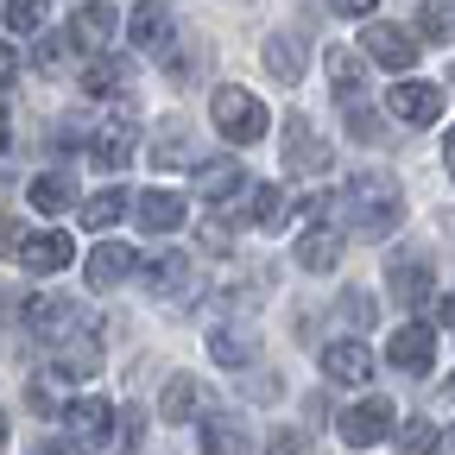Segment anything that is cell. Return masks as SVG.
Here are the masks:
<instances>
[{
	"mask_svg": "<svg viewBox=\"0 0 455 455\" xmlns=\"http://www.w3.org/2000/svg\"><path fill=\"white\" fill-rule=\"evenodd\" d=\"M341 215H348L361 235H392L398 221H405V196H398L392 178H355L348 190H341Z\"/></svg>",
	"mask_w": 455,
	"mask_h": 455,
	"instance_id": "cell-1",
	"label": "cell"
},
{
	"mask_svg": "<svg viewBox=\"0 0 455 455\" xmlns=\"http://www.w3.org/2000/svg\"><path fill=\"white\" fill-rule=\"evenodd\" d=\"M209 121H215V133H221V140H235V146H253V140H266L272 114H266V101H259L253 89H235V83H221V89L209 95Z\"/></svg>",
	"mask_w": 455,
	"mask_h": 455,
	"instance_id": "cell-2",
	"label": "cell"
},
{
	"mask_svg": "<svg viewBox=\"0 0 455 455\" xmlns=\"http://www.w3.org/2000/svg\"><path fill=\"white\" fill-rule=\"evenodd\" d=\"M386 361H392L398 373H430V367H436V329H430V323L392 329V335H386Z\"/></svg>",
	"mask_w": 455,
	"mask_h": 455,
	"instance_id": "cell-3",
	"label": "cell"
},
{
	"mask_svg": "<svg viewBox=\"0 0 455 455\" xmlns=\"http://www.w3.org/2000/svg\"><path fill=\"white\" fill-rule=\"evenodd\" d=\"M392 405L386 398H361L355 411H341V443H355V449H373V443H386L392 436Z\"/></svg>",
	"mask_w": 455,
	"mask_h": 455,
	"instance_id": "cell-4",
	"label": "cell"
},
{
	"mask_svg": "<svg viewBox=\"0 0 455 455\" xmlns=\"http://www.w3.org/2000/svg\"><path fill=\"white\" fill-rule=\"evenodd\" d=\"M361 51L373 57V64H386V70H411V64H418V44H411V32H398L392 20H373V26L361 32Z\"/></svg>",
	"mask_w": 455,
	"mask_h": 455,
	"instance_id": "cell-5",
	"label": "cell"
},
{
	"mask_svg": "<svg viewBox=\"0 0 455 455\" xmlns=\"http://www.w3.org/2000/svg\"><path fill=\"white\" fill-rule=\"evenodd\" d=\"M386 108L405 127H430V121H443V89H430V83H392Z\"/></svg>",
	"mask_w": 455,
	"mask_h": 455,
	"instance_id": "cell-6",
	"label": "cell"
},
{
	"mask_svg": "<svg viewBox=\"0 0 455 455\" xmlns=\"http://www.w3.org/2000/svg\"><path fill=\"white\" fill-rule=\"evenodd\" d=\"M323 164H329V140L304 114H291V121H284V171H323Z\"/></svg>",
	"mask_w": 455,
	"mask_h": 455,
	"instance_id": "cell-7",
	"label": "cell"
},
{
	"mask_svg": "<svg viewBox=\"0 0 455 455\" xmlns=\"http://www.w3.org/2000/svg\"><path fill=\"white\" fill-rule=\"evenodd\" d=\"M323 373L335 386H367L373 379V348H367V341H329V348H323Z\"/></svg>",
	"mask_w": 455,
	"mask_h": 455,
	"instance_id": "cell-8",
	"label": "cell"
},
{
	"mask_svg": "<svg viewBox=\"0 0 455 455\" xmlns=\"http://www.w3.org/2000/svg\"><path fill=\"white\" fill-rule=\"evenodd\" d=\"M114 26H121V13H114L108 0H89V7L70 13V44H76V51H101V44L114 38Z\"/></svg>",
	"mask_w": 455,
	"mask_h": 455,
	"instance_id": "cell-9",
	"label": "cell"
},
{
	"mask_svg": "<svg viewBox=\"0 0 455 455\" xmlns=\"http://www.w3.org/2000/svg\"><path fill=\"white\" fill-rule=\"evenodd\" d=\"M127 272H133V247H121V241H101V247L83 259V278L95 284V291H114Z\"/></svg>",
	"mask_w": 455,
	"mask_h": 455,
	"instance_id": "cell-10",
	"label": "cell"
},
{
	"mask_svg": "<svg viewBox=\"0 0 455 455\" xmlns=\"http://www.w3.org/2000/svg\"><path fill=\"white\" fill-rule=\"evenodd\" d=\"M133 215H140V228H152V235H171V228H184V196L178 190H140Z\"/></svg>",
	"mask_w": 455,
	"mask_h": 455,
	"instance_id": "cell-11",
	"label": "cell"
},
{
	"mask_svg": "<svg viewBox=\"0 0 455 455\" xmlns=\"http://www.w3.org/2000/svg\"><path fill=\"white\" fill-rule=\"evenodd\" d=\"M83 152H89L95 171H127V164H133V127L121 121V127H108V133H89Z\"/></svg>",
	"mask_w": 455,
	"mask_h": 455,
	"instance_id": "cell-12",
	"label": "cell"
},
{
	"mask_svg": "<svg viewBox=\"0 0 455 455\" xmlns=\"http://www.w3.org/2000/svg\"><path fill=\"white\" fill-rule=\"evenodd\" d=\"M146 284L158 298H190L196 291V278H190V259L184 253H158L152 266H146Z\"/></svg>",
	"mask_w": 455,
	"mask_h": 455,
	"instance_id": "cell-13",
	"label": "cell"
},
{
	"mask_svg": "<svg viewBox=\"0 0 455 455\" xmlns=\"http://www.w3.org/2000/svg\"><path fill=\"white\" fill-rule=\"evenodd\" d=\"M70 235H57V228H51V235H26V247H20V259H26V272H64L70 266Z\"/></svg>",
	"mask_w": 455,
	"mask_h": 455,
	"instance_id": "cell-14",
	"label": "cell"
},
{
	"mask_svg": "<svg viewBox=\"0 0 455 455\" xmlns=\"http://www.w3.org/2000/svg\"><path fill=\"white\" fill-rule=\"evenodd\" d=\"M196 190H203L209 203H228V196H241V190H247V171H241L235 158H209V164L196 171Z\"/></svg>",
	"mask_w": 455,
	"mask_h": 455,
	"instance_id": "cell-15",
	"label": "cell"
},
{
	"mask_svg": "<svg viewBox=\"0 0 455 455\" xmlns=\"http://www.w3.org/2000/svg\"><path fill=\"white\" fill-rule=\"evenodd\" d=\"M64 424H70L76 443H101L108 424H114V411H108V398H76V405L64 411Z\"/></svg>",
	"mask_w": 455,
	"mask_h": 455,
	"instance_id": "cell-16",
	"label": "cell"
},
{
	"mask_svg": "<svg viewBox=\"0 0 455 455\" xmlns=\"http://www.w3.org/2000/svg\"><path fill=\"white\" fill-rule=\"evenodd\" d=\"M298 266L304 272H335L341 266V235L335 228H310V235L298 241Z\"/></svg>",
	"mask_w": 455,
	"mask_h": 455,
	"instance_id": "cell-17",
	"label": "cell"
},
{
	"mask_svg": "<svg viewBox=\"0 0 455 455\" xmlns=\"http://www.w3.org/2000/svg\"><path fill=\"white\" fill-rule=\"evenodd\" d=\"M70 203H76V178H70V171H44V178H32V209L64 215Z\"/></svg>",
	"mask_w": 455,
	"mask_h": 455,
	"instance_id": "cell-18",
	"label": "cell"
},
{
	"mask_svg": "<svg viewBox=\"0 0 455 455\" xmlns=\"http://www.w3.org/2000/svg\"><path fill=\"white\" fill-rule=\"evenodd\" d=\"M430 291H436V278L418 266V259H405V266H392V298L405 304V310H418V304H430Z\"/></svg>",
	"mask_w": 455,
	"mask_h": 455,
	"instance_id": "cell-19",
	"label": "cell"
},
{
	"mask_svg": "<svg viewBox=\"0 0 455 455\" xmlns=\"http://www.w3.org/2000/svg\"><path fill=\"white\" fill-rule=\"evenodd\" d=\"M76 323V304H64V298H32L26 304V329L32 335H64Z\"/></svg>",
	"mask_w": 455,
	"mask_h": 455,
	"instance_id": "cell-20",
	"label": "cell"
},
{
	"mask_svg": "<svg viewBox=\"0 0 455 455\" xmlns=\"http://www.w3.org/2000/svg\"><path fill=\"white\" fill-rule=\"evenodd\" d=\"M127 32H133L140 51H164V44H171V13H164V7H133Z\"/></svg>",
	"mask_w": 455,
	"mask_h": 455,
	"instance_id": "cell-21",
	"label": "cell"
},
{
	"mask_svg": "<svg viewBox=\"0 0 455 455\" xmlns=\"http://www.w3.org/2000/svg\"><path fill=\"white\" fill-rule=\"evenodd\" d=\"M209 355H215L221 367H241V361L259 355V341H253L247 329H215V335H209Z\"/></svg>",
	"mask_w": 455,
	"mask_h": 455,
	"instance_id": "cell-22",
	"label": "cell"
},
{
	"mask_svg": "<svg viewBox=\"0 0 455 455\" xmlns=\"http://www.w3.org/2000/svg\"><path fill=\"white\" fill-rule=\"evenodd\" d=\"M266 70L278 83H298L304 76V44L298 38H266Z\"/></svg>",
	"mask_w": 455,
	"mask_h": 455,
	"instance_id": "cell-23",
	"label": "cell"
},
{
	"mask_svg": "<svg viewBox=\"0 0 455 455\" xmlns=\"http://www.w3.org/2000/svg\"><path fill=\"white\" fill-rule=\"evenodd\" d=\"M133 76H127V64H121V57H95V64L83 70V89L89 95H121Z\"/></svg>",
	"mask_w": 455,
	"mask_h": 455,
	"instance_id": "cell-24",
	"label": "cell"
},
{
	"mask_svg": "<svg viewBox=\"0 0 455 455\" xmlns=\"http://www.w3.org/2000/svg\"><path fill=\"white\" fill-rule=\"evenodd\" d=\"M127 209H133V203H127V190H101V196H89V203H83V228H95V235H101V228H114Z\"/></svg>",
	"mask_w": 455,
	"mask_h": 455,
	"instance_id": "cell-25",
	"label": "cell"
},
{
	"mask_svg": "<svg viewBox=\"0 0 455 455\" xmlns=\"http://www.w3.org/2000/svg\"><path fill=\"white\" fill-rule=\"evenodd\" d=\"M95 367H101V348H95V341H70V348L57 355V373H51V379H89Z\"/></svg>",
	"mask_w": 455,
	"mask_h": 455,
	"instance_id": "cell-26",
	"label": "cell"
},
{
	"mask_svg": "<svg viewBox=\"0 0 455 455\" xmlns=\"http://www.w3.org/2000/svg\"><path fill=\"white\" fill-rule=\"evenodd\" d=\"M329 89H335L341 101L361 95V64H355V51H329Z\"/></svg>",
	"mask_w": 455,
	"mask_h": 455,
	"instance_id": "cell-27",
	"label": "cell"
},
{
	"mask_svg": "<svg viewBox=\"0 0 455 455\" xmlns=\"http://www.w3.org/2000/svg\"><path fill=\"white\" fill-rule=\"evenodd\" d=\"M196 398H203V392H196V379H184V373H178V379L164 386V398H158V411H164L171 424H178V418H190V411H196Z\"/></svg>",
	"mask_w": 455,
	"mask_h": 455,
	"instance_id": "cell-28",
	"label": "cell"
},
{
	"mask_svg": "<svg viewBox=\"0 0 455 455\" xmlns=\"http://www.w3.org/2000/svg\"><path fill=\"white\" fill-rule=\"evenodd\" d=\"M0 20L13 32H44V0H0Z\"/></svg>",
	"mask_w": 455,
	"mask_h": 455,
	"instance_id": "cell-29",
	"label": "cell"
},
{
	"mask_svg": "<svg viewBox=\"0 0 455 455\" xmlns=\"http://www.w3.org/2000/svg\"><path fill=\"white\" fill-rule=\"evenodd\" d=\"M284 215H291L284 190H278V184H266V190L253 196V221H259V228H284Z\"/></svg>",
	"mask_w": 455,
	"mask_h": 455,
	"instance_id": "cell-30",
	"label": "cell"
},
{
	"mask_svg": "<svg viewBox=\"0 0 455 455\" xmlns=\"http://www.w3.org/2000/svg\"><path fill=\"white\" fill-rule=\"evenodd\" d=\"M203 449H247V430L228 424V418H215V424L203 430Z\"/></svg>",
	"mask_w": 455,
	"mask_h": 455,
	"instance_id": "cell-31",
	"label": "cell"
},
{
	"mask_svg": "<svg viewBox=\"0 0 455 455\" xmlns=\"http://www.w3.org/2000/svg\"><path fill=\"white\" fill-rule=\"evenodd\" d=\"M184 152H190V140H184V133H178V127H171V133H164V140H158V146H152V158H158V164H178V158H184Z\"/></svg>",
	"mask_w": 455,
	"mask_h": 455,
	"instance_id": "cell-32",
	"label": "cell"
},
{
	"mask_svg": "<svg viewBox=\"0 0 455 455\" xmlns=\"http://www.w3.org/2000/svg\"><path fill=\"white\" fill-rule=\"evenodd\" d=\"M20 247H26V221L0 215V259H7V253H20Z\"/></svg>",
	"mask_w": 455,
	"mask_h": 455,
	"instance_id": "cell-33",
	"label": "cell"
},
{
	"mask_svg": "<svg viewBox=\"0 0 455 455\" xmlns=\"http://www.w3.org/2000/svg\"><path fill=\"white\" fill-rule=\"evenodd\" d=\"M398 443H405V449H430V443H443V436H436V424H424V418H418V424L398 430Z\"/></svg>",
	"mask_w": 455,
	"mask_h": 455,
	"instance_id": "cell-34",
	"label": "cell"
},
{
	"mask_svg": "<svg viewBox=\"0 0 455 455\" xmlns=\"http://www.w3.org/2000/svg\"><path fill=\"white\" fill-rule=\"evenodd\" d=\"M418 32H424L430 44H443V38H449V20H443L436 7H424V13H418Z\"/></svg>",
	"mask_w": 455,
	"mask_h": 455,
	"instance_id": "cell-35",
	"label": "cell"
},
{
	"mask_svg": "<svg viewBox=\"0 0 455 455\" xmlns=\"http://www.w3.org/2000/svg\"><path fill=\"white\" fill-rule=\"evenodd\" d=\"M114 436H121L127 449H140V436H146V418H140V411H127V418H121V430H114Z\"/></svg>",
	"mask_w": 455,
	"mask_h": 455,
	"instance_id": "cell-36",
	"label": "cell"
},
{
	"mask_svg": "<svg viewBox=\"0 0 455 455\" xmlns=\"http://www.w3.org/2000/svg\"><path fill=\"white\" fill-rule=\"evenodd\" d=\"M367 310H373V304H367L361 291H348V298H341V316H348V323H367Z\"/></svg>",
	"mask_w": 455,
	"mask_h": 455,
	"instance_id": "cell-37",
	"label": "cell"
},
{
	"mask_svg": "<svg viewBox=\"0 0 455 455\" xmlns=\"http://www.w3.org/2000/svg\"><path fill=\"white\" fill-rule=\"evenodd\" d=\"M203 241H209L215 253H228V247H235V235H228V228H221V221H209V228H203Z\"/></svg>",
	"mask_w": 455,
	"mask_h": 455,
	"instance_id": "cell-38",
	"label": "cell"
},
{
	"mask_svg": "<svg viewBox=\"0 0 455 455\" xmlns=\"http://www.w3.org/2000/svg\"><path fill=\"white\" fill-rule=\"evenodd\" d=\"M20 76V57H13V44H0V89H7Z\"/></svg>",
	"mask_w": 455,
	"mask_h": 455,
	"instance_id": "cell-39",
	"label": "cell"
},
{
	"mask_svg": "<svg viewBox=\"0 0 455 455\" xmlns=\"http://www.w3.org/2000/svg\"><path fill=\"white\" fill-rule=\"evenodd\" d=\"M379 0H335V13H373Z\"/></svg>",
	"mask_w": 455,
	"mask_h": 455,
	"instance_id": "cell-40",
	"label": "cell"
},
{
	"mask_svg": "<svg viewBox=\"0 0 455 455\" xmlns=\"http://www.w3.org/2000/svg\"><path fill=\"white\" fill-rule=\"evenodd\" d=\"M443 164H449V178H455V127H449V140H443Z\"/></svg>",
	"mask_w": 455,
	"mask_h": 455,
	"instance_id": "cell-41",
	"label": "cell"
},
{
	"mask_svg": "<svg viewBox=\"0 0 455 455\" xmlns=\"http://www.w3.org/2000/svg\"><path fill=\"white\" fill-rule=\"evenodd\" d=\"M443 323H449V329H455V291H449V298H443Z\"/></svg>",
	"mask_w": 455,
	"mask_h": 455,
	"instance_id": "cell-42",
	"label": "cell"
},
{
	"mask_svg": "<svg viewBox=\"0 0 455 455\" xmlns=\"http://www.w3.org/2000/svg\"><path fill=\"white\" fill-rule=\"evenodd\" d=\"M7 140H13V127H7V114H0V152H7Z\"/></svg>",
	"mask_w": 455,
	"mask_h": 455,
	"instance_id": "cell-43",
	"label": "cell"
},
{
	"mask_svg": "<svg viewBox=\"0 0 455 455\" xmlns=\"http://www.w3.org/2000/svg\"><path fill=\"white\" fill-rule=\"evenodd\" d=\"M0 449H7V418H0Z\"/></svg>",
	"mask_w": 455,
	"mask_h": 455,
	"instance_id": "cell-44",
	"label": "cell"
},
{
	"mask_svg": "<svg viewBox=\"0 0 455 455\" xmlns=\"http://www.w3.org/2000/svg\"><path fill=\"white\" fill-rule=\"evenodd\" d=\"M443 449H455V430H449V436H443Z\"/></svg>",
	"mask_w": 455,
	"mask_h": 455,
	"instance_id": "cell-45",
	"label": "cell"
},
{
	"mask_svg": "<svg viewBox=\"0 0 455 455\" xmlns=\"http://www.w3.org/2000/svg\"><path fill=\"white\" fill-rule=\"evenodd\" d=\"M449 398H455V373H449Z\"/></svg>",
	"mask_w": 455,
	"mask_h": 455,
	"instance_id": "cell-46",
	"label": "cell"
}]
</instances>
